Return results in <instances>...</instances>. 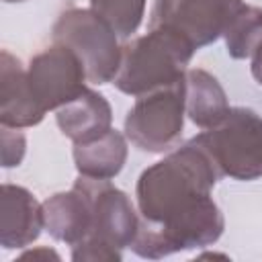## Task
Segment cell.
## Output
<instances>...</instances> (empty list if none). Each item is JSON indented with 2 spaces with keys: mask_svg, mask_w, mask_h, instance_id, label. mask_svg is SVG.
I'll list each match as a JSON object with an SVG mask.
<instances>
[{
  "mask_svg": "<svg viewBox=\"0 0 262 262\" xmlns=\"http://www.w3.org/2000/svg\"><path fill=\"white\" fill-rule=\"evenodd\" d=\"M219 178L213 160L192 139L141 172L137 207L145 219L131 248L143 258H164L203 248L223 233V215L211 190Z\"/></svg>",
  "mask_w": 262,
  "mask_h": 262,
  "instance_id": "obj_1",
  "label": "cell"
},
{
  "mask_svg": "<svg viewBox=\"0 0 262 262\" xmlns=\"http://www.w3.org/2000/svg\"><path fill=\"white\" fill-rule=\"evenodd\" d=\"M194 51V43L182 31L168 25H156L147 35L123 45L115 86L131 96L172 86L184 80L186 66Z\"/></svg>",
  "mask_w": 262,
  "mask_h": 262,
  "instance_id": "obj_2",
  "label": "cell"
},
{
  "mask_svg": "<svg viewBox=\"0 0 262 262\" xmlns=\"http://www.w3.org/2000/svg\"><path fill=\"white\" fill-rule=\"evenodd\" d=\"M192 141L205 149L219 174L235 180L262 176V117L250 108H229L215 127L205 129Z\"/></svg>",
  "mask_w": 262,
  "mask_h": 262,
  "instance_id": "obj_3",
  "label": "cell"
},
{
  "mask_svg": "<svg viewBox=\"0 0 262 262\" xmlns=\"http://www.w3.org/2000/svg\"><path fill=\"white\" fill-rule=\"evenodd\" d=\"M53 43L68 45L82 59L88 82H113L121 68L123 47L117 43L115 29L92 8H72L59 14L51 31Z\"/></svg>",
  "mask_w": 262,
  "mask_h": 262,
  "instance_id": "obj_4",
  "label": "cell"
},
{
  "mask_svg": "<svg viewBox=\"0 0 262 262\" xmlns=\"http://www.w3.org/2000/svg\"><path fill=\"white\" fill-rule=\"evenodd\" d=\"M184 80L137 96L125 117V135L129 141L151 154L174 147L184 125Z\"/></svg>",
  "mask_w": 262,
  "mask_h": 262,
  "instance_id": "obj_5",
  "label": "cell"
},
{
  "mask_svg": "<svg viewBox=\"0 0 262 262\" xmlns=\"http://www.w3.org/2000/svg\"><path fill=\"white\" fill-rule=\"evenodd\" d=\"M31 90L45 111H53L74 100L86 90V68L68 45L53 43L37 53L27 70Z\"/></svg>",
  "mask_w": 262,
  "mask_h": 262,
  "instance_id": "obj_6",
  "label": "cell"
},
{
  "mask_svg": "<svg viewBox=\"0 0 262 262\" xmlns=\"http://www.w3.org/2000/svg\"><path fill=\"white\" fill-rule=\"evenodd\" d=\"M76 186L88 194L92 209V229L88 237L119 250L131 246L139 233V219L129 196L108 180L80 176Z\"/></svg>",
  "mask_w": 262,
  "mask_h": 262,
  "instance_id": "obj_7",
  "label": "cell"
},
{
  "mask_svg": "<svg viewBox=\"0 0 262 262\" xmlns=\"http://www.w3.org/2000/svg\"><path fill=\"white\" fill-rule=\"evenodd\" d=\"M239 6L242 0H156L151 27H174L199 49L223 35L229 18Z\"/></svg>",
  "mask_w": 262,
  "mask_h": 262,
  "instance_id": "obj_8",
  "label": "cell"
},
{
  "mask_svg": "<svg viewBox=\"0 0 262 262\" xmlns=\"http://www.w3.org/2000/svg\"><path fill=\"white\" fill-rule=\"evenodd\" d=\"M45 108L35 98L29 76L10 53H0V123L2 127H33L45 117Z\"/></svg>",
  "mask_w": 262,
  "mask_h": 262,
  "instance_id": "obj_9",
  "label": "cell"
},
{
  "mask_svg": "<svg viewBox=\"0 0 262 262\" xmlns=\"http://www.w3.org/2000/svg\"><path fill=\"white\" fill-rule=\"evenodd\" d=\"M43 223V205L23 186L4 184L0 196V244L6 250L33 244Z\"/></svg>",
  "mask_w": 262,
  "mask_h": 262,
  "instance_id": "obj_10",
  "label": "cell"
},
{
  "mask_svg": "<svg viewBox=\"0 0 262 262\" xmlns=\"http://www.w3.org/2000/svg\"><path fill=\"white\" fill-rule=\"evenodd\" d=\"M43 223L49 235L70 246L84 242L92 229V209L88 194L74 184L68 192H57L43 203Z\"/></svg>",
  "mask_w": 262,
  "mask_h": 262,
  "instance_id": "obj_11",
  "label": "cell"
},
{
  "mask_svg": "<svg viewBox=\"0 0 262 262\" xmlns=\"http://www.w3.org/2000/svg\"><path fill=\"white\" fill-rule=\"evenodd\" d=\"M57 125L74 143H86L111 129L113 113L106 98L94 90H84L74 100L57 108Z\"/></svg>",
  "mask_w": 262,
  "mask_h": 262,
  "instance_id": "obj_12",
  "label": "cell"
},
{
  "mask_svg": "<svg viewBox=\"0 0 262 262\" xmlns=\"http://www.w3.org/2000/svg\"><path fill=\"white\" fill-rule=\"evenodd\" d=\"M184 104H186V115L201 129L215 127L219 121H223V117L231 108L225 90L221 88L217 78L201 68L186 70Z\"/></svg>",
  "mask_w": 262,
  "mask_h": 262,
  "instance_id": "obj_13",
  "label": "cell"
},
{
  "mask_svg": "<svg viewBox=\"0 0 262 262\" xmlns=\"http://www.w3.org/2000/svg\"><path fill=\"white\" fill-rule=\"evenodd\" d=\"M127 160V141L123 133L108 129L100 137L74 143V162L80 176L96 178V180H111L115 178Z\"/></svg>",
  "mask_w": 262,
  "mask_h": 262,
  "instance_id": "obj_14",
  "label": "cell"
},
{
  "mask_svg": "<svg viewBox=\"0 0 262 262\" xmlns=\"http://www.w3.org/2000/svg\"><path fill=\"white\" fill-rule=\"evenodd\" d=\"M227 53L235 59L252 57L262 43V10L250 4H244L233 12L225 31Z\"/></svg>",
  "mask_w": 262,
  "mask_h": 262,
  "instance_id": "obj_15",
  "label": "cell"
},
{
  "mask_svg": "<svg viewBox=\"0 0 262 262\" xmlns=\"http://www.w3.org/2000/svg\"><path fill=\"white\" fill-rule=\"evenodd\" d=\"M90 8L102 16L119 37H131L145 12V0H90Z\"/></svg>",
  "mask_w": 262,
  "mask_h": 262,
  "instance_id": "obj_16",
  "label": "cell"
},
{
  "mask_svg": "<svg viewBox=\"0 0 262 262\" xmlns=\"http://www.w3.org/2000/svg\"><path fill=\"white\" fill-rule=\"evenodd\" d=\"M72 258L74 260H90V262H100V260L113 262V260H121V250L113 248L108 244H102L98 239L86 237L84 242L74 246Z\"/></svg>",
  "mask_w": 262,
  "mask_h": 262,
  "instance_id": "obj_17",
  "label": "cell"
},
{
  "mask_svg": "<svg viewBox=\"0 0 262 262\" xmlns=\"http://www.w3.org/2000/svg\"><path fill=\"white\" fill-rule=\"evenodd\" d=\"M25 135L18 129L2 127V166L12 168L23 162L25 156Z\"/></svg>",
  "mask_w": 262,
  "mask_h": 262,
  "instance_id": "obj_18",
  "label": "cell"
},
{
  "mask_svg": "<svg viewBox=\"0 0 262 262\" xmlns=\"http://www.w3.org/2000/svg\"><path fill=\"white\" fill-rule=\"evenodd\" d=\"M252 76L256 78L258 84H262V43L252 55Z\"/></svg>",
  "mask_w": 262,
  "mask_h": 262,
  "instance_id": "obj_19",
  "label": "cell"
},
{
  "mask_svg": "<svg viewBox=\"0 0 262 262\" xmlns=\"http://www.w3.org/2000/svg\"><path fill=\"white\" fill-rule=\"evenodd\" d=\"M20 258H23V260H27V258H31V260H37V258H55V260H59V256H57L53 250H49V248H39V250L27 252V254H23Z\"/></svg>",
  "mask_w": 262,
  "mask_h": 262,
  "instance_id": "obj_20",
  "label": "cell"
},
{
  "mask_svg": "<svg viewBox=\"0 0 262 262\" xmlns=\"http://www.w3.org/2000/svg\"><path fill=\"white\" fill-rule=\"evenodd\" d=\"M4 2H23V0H4Z\"/></svg>",
  "mask_w": 262,
  "mask_h": 262,
  "instance_id": "obj_21",
  "label": "cell"
}]
</instances>
